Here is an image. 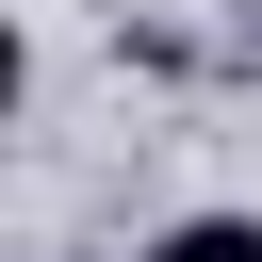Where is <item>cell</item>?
<instances>
[{
    "label": "cell",
    "instance_id": "1",
    "mask_svg": "<svg viewBox=\"0 0 262 262\" xmlns=\"http://www.w3.org/2000/svg\"><path fill=\"white\" fill-rule=\"evenodd\" d=\"M147 262H262V213H180Z\"/></svg>",
    "mask_w": 262,
    "mask_h": 262
}]
</instances>
